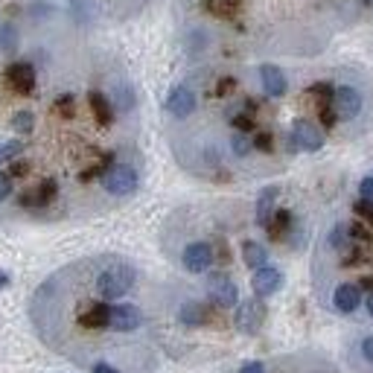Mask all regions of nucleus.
<instances>
[{"instance_id": "7ed1b4c3", "label": "nucleus", "mask_w": 373, "mask_h": 373, "mask_svg": "<svg viewBox=\"0 0 373 373\" xmlns=\"http://www.w3.org/2000/svg\"><path fill=\"white\" fill-rule=\"evenodd\" d=\"M207 294L216 306L222 309H230L240 303V292H237V283H233L228 274H210L207 277Z\"/></svg>"}, {"instance_id": "7c9ffc66", "label": "nucleus", "mask_w": 373, "mask_h": 373, "mask_svg": "<svg viewBox=\"0 0 373 373\" xmlns=\"http://www.w3.org/2000/svg\"><path fill=\"white\" fill-rule=\"evenodd\" d=\"M233 129H237V131H251L254 120H251L248 114H237V117H233Z\"/></svg>"}, {"instance_id": "58836bf2", "label": "nucleus", "mask_w": 373, "mask_h": 373, "mask_svg": "<svg viewBox=\"0 0 373 373\" xmlns=\"http://www.w3.org/2000/svg\"><path fill=\"white\" fill-rule=\"evenodd\" d=\"M6 286H9V274L0 271V289H6Z\"/></svg>"}, {"instance_id": "f704fd0d", "label": "nucleus", "mask_w": 373, "mask_h": 373, "mask_svg": "<svg viewBox=\"0 0 373 373\" xmlns=\"http://www.w3.org/2000/svg\"><path fill=\"white\" fill-rule=\"evenodd\" d=\"M233 88H237V79H230V76H228V79H222L219 85H216V93H219V96H225V93H230Z\"/></svg>"}, {"instance_id": "0eeeda50", "label": "nucleus", "mask_w": 373, "mask_h": 373, "mask_svg": "<svg viewBox=\"0 0 373 373\" xmlns=\"http://www.w3.org/2000/svg\"><path fill=\"white\" fill-rule=\"evenodd\" d=\"M332 111H336V117H341V120H350V117H356L362 111V93L356 88H336L332 91Z\"/></svg>"}, {"instance_id": "4c0bfd02", "label": "nucleus", "mask_w": 373, "mask_h": 373, "mask_svg": "<svg viewBox=\"0 0 373 373\" xmlns=\"http://www.w3.org/2000/svg\"><path fill=\"white\" fill-rule=\"evenodd\" d=\"M240 373H266V367H263L260 362H248V365H245Z\"/></svg>"}, {"instance_id": "39448f33", "label": "nucleus", "mask_w": 373, "mask_h": 373, "mask_svg": "<svg viewBox=\"0 0 373 373\" xmlns=\"http://www.w3.org/2000/svg\"><path fill=\"white\" fill-rule=\"evenodd\" d=\"M263 318H266V306L257 298H251V301H240L233 324H237L242 332H248V336H254V332L263 327Z\"/></svg>"}, {"instance_id": "393cba45", "label": "nucleus", "mask_w": 373, "mask_h": 373, "mask_svg": "<svg viewBox=\"0 0 373 373\" xmlns=\"http://www.w3.org/2000/svg\"><path fill=\"white\" fill-rule=\"evenodd\" d=\"M347 237L353 242H367L370 240V230L365 225H359V222H353V225H347Z\"/></svg>"}, {"instance_id": "5701e85b", "label": "nucleus", "mask_w": 373, "mask_h": 373, "mask_svg": "<svg viewBox=\"0 0 373 373\" xmlns=\"http://www.w3.org/2000/svg\"><path fill=\"white\" fill-rule=\"evenodd\" d=\"M230 149H233V155H240V158H242V155H248V152L254 149V143L248 140L245 131H237V134L230 137Z\"/></svg>"}, {"instance_id": "2f4dec72", "label": "nucleus", "mask_w": 373, "mask_h": 373, "mask_svg": "<svg viewBox=\"0 0 373 373\" xmlns=\"http://www.w3.org/2000/svg\"><path fill=\"white\" fill-rule=\"evenodd\" d=\"M359 192H362V199H365V202H373V175H367V178H362V184H359Z\"/></svg>"}, {"instance_id": "1a4fd4ad", "label": "nucleus", "mask_w": 373, "mask_h": 373, "mask_svg": "<svg viewBox=\"0 0 373 373\" xmlns=\"http://www.w3.org/2000/svg\"><path fill=\"white\" fill-rule=\"evenodd\" d=\"M181 263H184L187 271L202 274V271H207V268L213 266V248H210L207 242H192V245L184 248Z\"/></svg>"}, {"instance_id": "4be33fe9", "label": "nucleus", "mask_w": 373, "mask_h": 373, "mask_svg": "<svg viewBox=\"0 0 373 373\" xmlns=\"http://www.w3.org/2000/svg\"><path fill=\"white\" fill-rule=\"evenodd\" d=\"M32 126H35V117H32L30 111H18V114L12 117V129H15L18 134H30Z\"/></svg>"}, {"instance_id": "f257e3e1", "label": "nucleus", "mask_w": 373, "mask_h": 373, "mask_svg": "<svg viewBox=\"0 0 373 373\" xmlns=\"http://www.w3.org/2000/svg\"><path fill=\"white\" fill-rule=\"evenodd\" d=\"M134 280H137V271L129 263H114L105 271H100L96 292H100V298H105V301H117L134 286Z\"/></svg>"}, {"instance_id": "a878e982", "label": "nucleus", "mask_w": 373, "mask_h": 373, "mask_svg": "<svg viewBox=\"0 0 373 373\" xmlns=\"http://www.w3.org/2000/svg\"><path fill=\"white\" fill-rule=\"evenodd\" d=\"M55 111L62 114V117H73V111H76V100H73L70 93L58 96V100H55Z\"/></svg>"}, {"instance_id": "4468645a", "label": "nucleus", "mask_w": 373, "mask_h": 373, "mask_svg": "<svg viewBox=\"0 0 373 373\" xmlns=\"http://www.w3.org/2000/svg\"><path fill=\"white\" fill-rule=\"evenodd\" d=\"M55 199V181H41L35 190H27L21 195V207H47Z\"/></svg>"}, {"instance_id": "ddd939ff", "label": "nucleus", "mask_w": 373, "mask_h": 373, "mask_svg": "<svg viewBox=\"0 0 373 373\" xmlns=\"http://www.w3.org/2000/svg\"><path fill=\"white\" fill-rule=\"evenodd\" d=\"M260 82L268 96H283L286 93V73L277 65H263L260 67Z\"/></svg>"}, {"instance_id": "e433bc0d", "label": "nucleus", "mask_w": 373, "mask_h": 373, "mask_svg": "<svg viewBox=\"0 0 373 373\" xmlns=\"http://www.w3.org/2000/svg\"><path fill=\"white\" fill-rule=\"evenodd\" d=\"M93 373H120V370L111 367L108 362H96V365H93Z\"/></svg>"}, {"instance_id": "b1692460", "label": "nucleus", "mask_w": 373, "mask_h": 373, "mask_svg": "<svg viewBox=\"0 0 373 373\" xmlns=\"http://www.w3.org/2000/svg\"><path fill=\"white\" fill-rule=\"evenodd\" d=\"M332 91H336V88L327 85V82H318V85H312V88H309V93H312V96H318V103H321V105H324V103H332Z\"/></svg>"}, {"instance_id": "f8f14e48", "label": "nucleus", "mask_w": 373, "mask_h": 373, "mask_svg": "<svg viewBox=\"0 0 373 373\" xmlns=\"http://www.w3.org/2000/svg\"><path fill=\"white\" fill-rule=\"evenodd\" d=\"M332 303H336L339 312H356L362 303V286L356 283H341L332 294Z\"/></svg>"}, {"instance_id": "6e6552de", "label": "nucleus", "mask_w": 373, "mask_h": 373, "mask_svg": "<svg viewBox=\"0 0 373 373\" xmlns=\"http://www.w3.org/2000/svg\"><path fill=\"white\" fill-rule=\"evenodd\" d=\"M6 85L15 91V93H21V96H30L35 91V70L32 65L27 62H15L6 67Z\"/></svg>"}, {"instance_id": "473e14b6", "label": "nucleus", "mask_w": 373, "mask_h": 373, "mask_svg": "<svg viewBox=\"0 0 373 373\" xmlns=\"http://www.w3.org/2000/svg\"><path fill=\"white\" fill-rule=\"evenodd\" d=\"M356 213L362 216V219H367V222H373V202H365V199H362V202L356 204Z\"/></svg>"}, {"instance_id": "412c9836", "label": "nucleus", "mask_w": 373, "mask_h": 373, "mask_svg": "<svg viewBox=\"0 0 373 373\" xmlns=\"http://www.w3.org/2000/svg\"><path fill=\"white\" fill-rule=\"evenodd\" d=\"M18 41H21V38H18V30L15 27H9V24L0 27V50H4V53H15L18 50Z\"/></svg>"}, {"instance_id": "aec40b11", "label": "nucleus", "mask_w": 373, "mask_h": 373, "mask_svg": "<svg viewBox=\"0 0 373 373\" xmlns=\"http://www.w3.org/2000/svg\"><path fill=\"white\" fill-rule=\"evenodd\" d=\"M242 260L248 268H260L268 263V251L260 245V242H245L242 245Z\"/></svg>"}, {"instance_id": "f03ea898", "label": "nucleus", "mask_w": 373, "mask_h": 373, "mask_svg": "<svg viewBox=\"0 0 373 373\" xmlns=\"http://www.w3.org/2000/svg\"><path fill=\"white\" fill-rule=\"evenodd\" d=\"M103 187L111 195H131L137 190V172L129 164H111L103 172Z\"/></svg>"}, {"instance_id": "c756f323", "label": "nucleus", "mask_w": 373, "mask_h": 373, "mask_svg": "<svg viewBox=\"0 0 373 373\" xmlns=\"http://www.w3.org/2000/svg\"><path fill=\"white\" fill-rule=\"evenodd\" d=\"M12 195V178H9V172H0V202H6Z\"/></svg>"}, {"instance_id": "dca6fc26", "label": "nucleus", "mask_w": 373, "mask_h": 373, "mask_svg": "<svg viewBox=\"0 0 373 373\" xmlns=\"http://www.w3.org/2000/svg\"><path fill=\"white\" fill-rule=\"evenodd\" d=\"M178 318L187 327H204L210 321V306L207 303H199V301H187V303H181Z\"/></svg>"}, {"instance_id": "c9c22d12", "label": "nucleus", "mask_w": 373, "mask_h": 373, "mask_svg": "<svg viewBox=\"0 0 373 373\" xmlns=\"http://www.w3.org/2000/svg\"><path fill=\"white\" fill-rule=\"evenodd\" d=\"M362 356H365L367 362H373V336H367V339L362 341Z\"/></svg>"}, {"instance_id": "2eb2a0df", "label": "nucleus", "mask_w": 373, "mask_h": 373, "mask_svg": "<svg viewBox=\"0 0 373 373\" xmlns=\"http://www.w3.org/2000/svg\"><path fill=\"white\" fill-rule=\"evenodd\" d=\"M79 324L88 329H105L108 327V303H85L79 312Z\"/></svg>"}, {"instance_id": "423d86ee", "label": "nucleus", "mask_w": 373, "mask_h": 373, "mask_svg": "<svg viewBox=\"0 0 373 373\" xmlns=\"http://www.w3.org/2000/svg\"><path fill=\"white\" fill-rule=\"evenodd\" d=\"M292 149H301V152H318L324 146V134L312 126L309 120H298L292 126Z\"/></svg>"}, {"instance_id": "a211bd4d", "label": "nucleus", "mask_w": 373, "mask_h": 373, "mask_svg": "<svg viewBox=\"0 0 373 373\" xmlns=\"http://www.w3.org/2000/svg\"><path fill=\"white\" fill-rule=\"evenodd\" d=\"M277 187H266L263 192H260V199H257V225H268V219H271V216H274V210H277V207H274V202H277Z\"/></svg>"}, {"instance_id": "9b49d317", "label": "nucleus", "mask_w": 373, "mask_h": 373, "mask_svg": "<svg viewBox=\"0 0 373 373\" xmlns=\"http://www.w3.org/2000/svg\"><path fill=\"white\" fill-rule=\"evenodd\" d=\"M166 111L172 114V117H190L192 111H195V93L187 88V85H178V88H172L169 91V96H166Z\"/></svg>"}, {"instance_id": "ea45409f", "label": "nucleus", "mask_w": 373, "mask_h": 373, "mask_svg": "<svg viewBox=\"0 0 373 373\" xmlns=\"http://www.w3.org/2000/svg\"><path fill=\"white\" fill-rule=\"evenodd\" d=\"M367 312L373 315V289H370V294H367Z\"/></svg>"}, {"instance_id": "20e7f679", "label": "nucleus", "mask_w": 373, "mask_h": 373, "mask_svg": "<svg viewBox=\"0 0 373 373\" xmlns=\"http://www.w3.org/2000/svg\"><path fill=\"white\" fill-rule=\"evenodd\" d=\"M140 324H143V312L137 309L134 303H114V306H108V329L131 332Z\"/></svg>"}, {"instance_id": "72a5a7b5", "label": "nucleus", "mask_w": 373, "mask_h": 373, "mask_svg": "<svg viewBox=\"0 0 373 373\" xmlns=\"http://www.w3.org/2000/svg\"><path fill=\"white\" fill-rule=\"evenodd\" d=\"M30 172V166L24 164V161H12V166H9V178H21V175H27Z\"/></svg>"}, {"instance_id": "bb28decb", "label": "nucleus", "mask_w": 373, "mask_h": 373, "mask_svg": "<svg viewBox=\"0 0 373 373\" xmlns=\"http://www.w3.org/2000/svg\"><path fill=\"white\" fill-rule=\"evenodd\" d=\"M21 140H9V143H4V146H0V164H4V161H12L15 158V155H21Z\"/></svg>"}, {"instance_id": "f3484780", "label": "nucleus", "mask_w": 373, "mask_h": 373, "mask_svg": "<svg viewBox=\"0 0 373 373\" xmlns=\"http://www.w3.org/2000/svg\"><path fill=\"white\" fill-rule=\"evenodd\" d=\"M88 103H91V111H93V117H96V123H100V126H111L114 108H111V103H108V96L100 93V91H91V93H88Z\"/></svg>"}, {"instance_id": "c85d7f7f", "label": "nucleus", "mask_w": 373, "mask_h": 373, "mask_svg": "<svg viewBox=\"0 0 373 373\" xmlns=\"http://www.w3.org/2000/svg\"><path fill=\"white\" fill-rule=\"evenodd\" d=\"M271 140H274V137H271L268 131H260L251 143H254V149H260V152H271V149H274V143H271Z\"/></svg>"}, {"instance_id": "6ab92c4d", "label": "nucleus", "mask_w": 373, "mask_h": 373, "mask_svg": "<svg viewBox=\"0 0 373 373\" xmlns=\"http://www.w3.org/2000/svg\"><path fill=\"white\" fill-rule=\"evenodd\" d=\"M289 228H292V213L289 210H274V216H271L268 225H266L271 240H283L286 233H289Z\"/></svg>"}, {"instance_id": "9d476101", "label": "nucleus", "mask_w": 373, "mask_h": 373, "mask_svg": "<svg viewBox=\"0 0 373 373\" xmlns=\"http://www.w3.org/2000/svg\"><path fill=\"white\" fill-rule=\"evenodd\" d=\"M251 286H254V294H257V298H268V294H274L283 286V274L271 266H260V268H254Z\"/></svg>"}, {"instance_id": "cd10ccee", "label": "nucleus", "mask_w": 373, "mask_h": 373, "mask_svg": "<svg viewBox=\"0 0 373 373\" xmlns=\"http://www.w3.org/2000/svg\"><path fill=\"white\" fill-rule=\"evenodd\" d=\"M318 117H321V123H324L327 129H332V126H336V120H339V117H336V111H332V105H329V103H324V105L318 108Z\"/></svg>"}]
</instances>
